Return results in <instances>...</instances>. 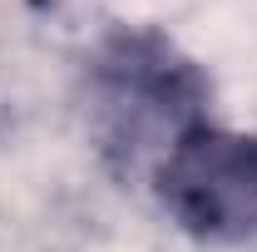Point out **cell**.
Returning a JSON list of instances; mask_svg holds the SVG:
<instances>
[{
  "instance_id": "2",
  "label": "cell",
  "mask_w": 257,
  "mask_h": 252,
  "mask_svg": "<svg viewBox=\"0 0 257 252\" xmlns=\"http://www.w3.org/2000/svg\"><path fill=\"white\" fill-rule=\"evenodd\" d=\"M168 218L208 247L257 242V134L223 124L188 129L154 173Z\"/></svg>"
},
{
  "instance_id": "1",
  "label": "cell",
  "mask_w": 257,
  "mask_h": 252,
  "mask_svg": "<svg viewBox=\"0 0 257 252\" xmlns=\"http://www.w3.org/2000/svg\"><path fill=\"white\" fill-rule=\"evenodd\" d=\"M208 74L159 30L124 25L89 55V119L119 173H159L168 149L208 124Z\"/></svg>"
}]
</instances>
